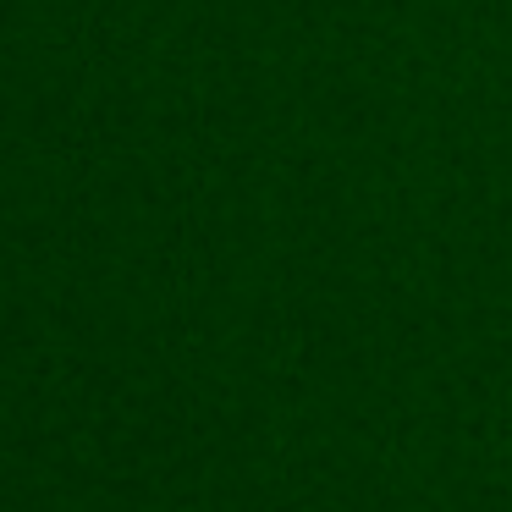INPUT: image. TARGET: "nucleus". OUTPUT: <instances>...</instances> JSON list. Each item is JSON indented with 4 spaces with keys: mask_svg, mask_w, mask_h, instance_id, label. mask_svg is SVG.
<instances>
[]
</instances>
